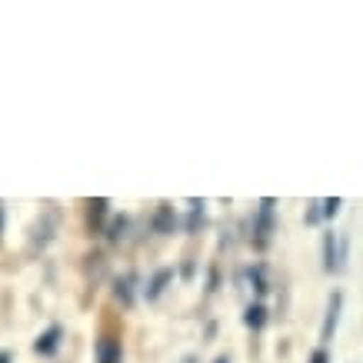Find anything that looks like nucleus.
Returning a JSON list of instances; mask_svg holds the SVG:
<instances>
[{
  "label": "nucleus",
  "instance_id": "obj_2",
  "mask_svg": "<svg viewBox=\"0 0 363 363\" xmlns=\"http://www.w3.org/2000/svg\"><path fill=\"white\" fill-rule=\"evenodd\" d=\"M270 230H274V200L267 197V200H260V217H257V243L260 247L267 243Z\"/></svg>",
  "mask_w": 363,
  "mask_h": 363
},
{
  "label": "nucleus",
  "instance_id": "obj_7",
  "mask_svg": "<svg viewBox=\"0 0 363 363\" xmlns=\"http://www.w3.org/2000/svg\"><path fill=\"white\" fill-rule=\"evenodd\" d=\"M174 277V270H157V277H154V284H150V290H147V297L150 300H157L160 294H164V286H167V280Z\"/></svg>",
  "mask_w": 363,
  "mask_h": 363
},
{
  "label": "nucleus",
  "instance_id": "obj_3",
  "mask_svg": "<svg viewBox=\"0 0 363 363\" xmlns=\"http://www.w3.org/2000/svg\"><path fill=\"white\" fill-rule=\"evenodd\" d=\"M340 307H343V297H340V294H333V297H330V307H327V320H323V333H320V340H323V343H330L333 330H337Z\"/></svg>",
  "mask_w": 363,
  "mask_h": 363
},
{
  "label": "nucleus",
  "instance_id": "obj_4",
  "mask_svg": "<svg viewBox=\"0 0 363 363\" xmlns=\"http://www.w3.org/2000/svg\"><path fill=\"white\" fill-rule=\"evenodd\" d=\"M57 347H60V327H50V330L40 333V337H37V343H33V350L40 353V357L57 353Z\"/></svg>",
  "mask_w": 363,
  "mask_h": 363
},
{
  "label": "nucleus",
  "instance_id": "obj_11",
  "mask_svg": "<svg viewBox=\"0 0 363 363\" xmlns=\"http://www.w3.org/2000/svg\"><path fill=\"white\" fill-rule=\"evenodd\" d=\"M13 360V353L11 350H0V363H11Z\"/></svg>",
  "mask_w": 363,
  "mask_h": 363
},
{
  "label": "nucleus",
  "instance_id": "obj_9",
  "mask_svg": "<svg viewBox=\"0 0 363 363\" xmlns=\"http://www.w3.org/2000/svg\"><path fill=\"white\" fill-rule=\"evenodd\" d=\"M117 297H121L123 303H130V284H127V280H117Z\"/></svg>",
  "mask_w": 363,
  "mask_h": 363
},
{
  "label": "nucleus",
  "instance_id": "obj_6",
  "mask_svg": "<svg viewBox=\"0 0 363 363\" xmlns=\"http://www.w3.org/2000/svg\"><path fill=\"white\" fill-rule=\"evenodd\" d=\"M243 323H247V327H253V330H260V327L267 323V310L260 307V303L247 307V313H243Z\"/></svg>",
  "mask_w": 363,
  "mask_h": 363
},
{
  "label": "nucleus",
  "instance_id": "obj_5",
  "mask_svg": "<svg viewBox=\"0 0 363 363\" xmlns=\"http://www.w3.org/2000/svg\"><path fill=\"white\" fill-rule=\"evenodd\" d=\"M97 363H121V340L104 337L97 343Z\"/></svg>",
  "mask_w": 363,
  "mask_h": 363
},
{
  "label": "nucleus",
  "instance_id": "obj_8",
  "mask_svg": "<svg viewBox=\"0 0 363 363\" xmlns=\"http://www.w3.org/2000/svg\"><path fill=\"white\" fill-rule=\"evenodd\" d=\"M337 210H340V197H330V200H323V210H320V213H323V217H333Z\"/></svg>",
  "mask_w": 363,
  "mask_h": 363
},
{
  "label": "nucleus",
  "instance_id": "obj_1",
  "mask_svg": "<svg viewBox=\"0 0 363 363\" xmlns=\"http://www.w3.org/2000/svg\"><path fill=\"white\" fill-rule=\"evenodd\" d=\"M343 253H347V243L337 247V233H327V237H323V267H327L330 274L343 267Z\"/></svg>",
  "mask_w": 363,
  "mask_h": 363
},
{
  "label": "nucleus",
  "instance_id": "obj_10",
  "mask_svg": "<svg viewBox=\"0 0 363 363\" xmlns=\"http://www.w3.org/2000/svg\"><path fill=\"white\" fill-rule=\"evenodd\" d=\"M310 363H327V350H313V357H310Z\"/></svg>",
  "mask_w": 363,
  "mask_h": 363
}]
</instances>
